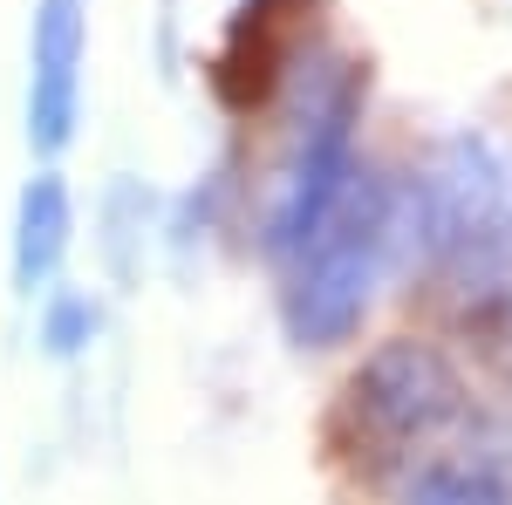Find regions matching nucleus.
<instances>
[{"instance_id":"2","label":"nucleus","mask_w":512,"mask_h":505,"mask_svg":"<svg viewBox=\"0 0 512 505\" xmlns=\"http://www.w3.org/2000/svg\"><path fill=\"white\" fill-rule=\"evenodd\" d=\"M458 410H465V383L444 362V349L396 335L349 376L342 410H335V444L369 478L376 471H403Z\"/></svg>"},{"instance_id":"4","label":"nucleus","mask_w":512,"mask_h":505,"mask_svg":"<svg viewBox=\"0 0 512 505\" xmlns=\"http://www.w3.org/2000/svg\"><path fill=\"white\" fill-rule=\"evenodd\" d=\"M62 246H69V192L41 171L28 185V198H21V239H14V273H21L28 294H35V280L55 273Z\"/></svg>"},{"instance_id":"1","label":"nucleus","mask_w":512,"mask_h":505,"mask_svg":"<svg viewBox=\"0 0 512 505\" xmlns=\"http://www.w3.org/2000/svg\"><path fill=\"white\" fill-rule=\"evenodd\" d=\"M403 246V198L376 171H355L342 198L328 205L315 233L301 239V253L287 260V328L308 349H335L362 328V314L376 301L390 253Z\"/></svg>"},{"instance_id":"3","label":"nucleus","mask_w":512,"mask_h":505,"mask_svg":"<svg viewBox=\"0 0 512 505\" xmlns=\"http://www.w3.org/2000/svg\"><path fill=\"white\" fill-rule=\"evenodd\" d=\"M82 14L76 0H41L35 14V89H28V130L41 151H62L76 130L82 96Z\"/></svg>"},{"instance_id":"5","label":"nucleus","mask_w":512,"mask_h":505,"mask_svg":"<svg viewBox=\"0 0 512 505\" xmlns=\"http://www.w3.org/2000/svg\"><path fill=\"white\" fill-rule=\"evenodd\" d=\"M403 505H512V492L485 465H424Z\"/></svg>"}]
</instances>
